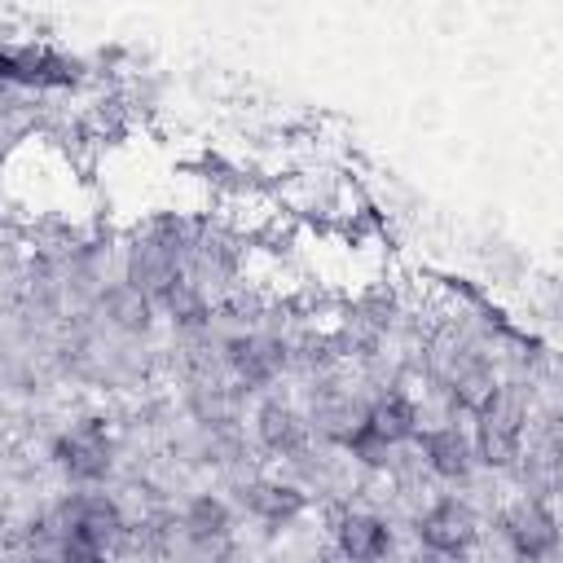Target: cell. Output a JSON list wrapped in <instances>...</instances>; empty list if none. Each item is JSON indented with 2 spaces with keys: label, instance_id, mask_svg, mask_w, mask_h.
I'll return each mask as SVG.
<instances>
[{
  "label": "cell",
  "instance_id": "9c48e42d",
  "mask_svg": "<svg viewBox=\"0 0 563 563\" xmlns=\"http://www.w3.org/2000/svg\"><path fill=\"white\" fill-rule=\"evenodd\" d=\"M365 427L383 440V444H391V440H405V435H413V427H418V413H413V405L405 400V396H387L369 418H365Z\"/></svg>",
  "mask_w": 563,
  "mask_h": 563
},
{
  "label": "cell",
  "instance_id": "30bf717a",
  "mask_svg": "<svg viewBox=\"0 0 563 563\" xmlns=\"http://www.w3.org/2000/svg\"><path fill=\"white\" fill-rule=\"evenodd\" d=\"M62 563H106V541L92 537L88 528L66 523V537H62Z\"/></svg>",
  "mask_w": 563,
  "mask_h": 563
},
{
  "label": "cell",
  "instance_id": "8fae6325",
  "mask_svg": "<svg viewBox=\"0 0 563 563\" xmlns=\"http://www.w3.org/2000/svg\"><path fill=\"white\" fill-rule=\"evenodd\" d=\"M189 528H194V537H220V532L229 528V510H224V501H216V497H198V501L189 506Z\"/></svg>",
  "mask_w": 563,
  "mask_h": 563
},
{
  "label": "cell",
  "instance_id": "7c38bea8",
  "mask_svg": "<svg viewBox=\"0 0 563 563\" xmlns=\"http://www.w3.org/2000/svg\"><path fill=\"white\" fill-rule=\"evenodd\" d=\"M264 435H268V444H277V449H290V444H299V427H295V413H290V409H268V413H264Z\"/></svg>",
  "mask_w": 563,
  "mask_h": 563
},
{
  "label": "cell",
  "instance_id": "3957f363",
  "mask_svg": "<svg viewBox=\"0 0 563 563\" xmlns=\"http://www.w3.org/2000/svg\"><path fill=\"white\" fill-rule=\"evenodd\" d=\"M57 466L70 475V479H101L110 471V440L101 435V427H75L66 431L57 444Z\"/></svg>",
  "mask_w": 563,
  "mask_h": 563
},
{
  "label": "cell",
  "instance_id": "52a82bcc",
  "mask_svg": "<svg viewBox=\"0 0 563 563\" xmlns=\"http://www.w3.org/2000/svg\"><path fill=\"white\" fill-rule=\"evenodd\" d=\"M242 501L260 515V519H273V523H282V519H290L299 506H303V493L299 488H290V484H273V479H260V484H251L246 493H242Z\"/></svg>",
  "mask_w": 563,
  "mask_h": 563
},
{
  "label": "cell",
  "instance_id": "6da1fadb",
  "mask_svg": "<svg viewBox=\"0 0 563 563\" xmlns=\"http://www.w3.org/2000/svg\"><path fill=\"white\" fill-rule=\"evenodd\" d=\"M79 66L44 44H18V48H0V79L13 84H35V88H62L75 84Z\"/></svg>",
  "mask_w": 563,
  "mask_h": 563
},
{
  "label": "cell",
  "instance_id": "277c9868",
  "mask_svg": "<svg viewBox=\"0 0 563 563\" xmlns=\"http://www.w3.org/2000/svg\"><path fill=\"white\" fill-rule=\"evenodd\" d=\"M506 537H510V545H515L519 559L537 563V559H545V554L554 550V519H550L537 501H523V506L506 519Z\"/></svg>",
  "mask_w": 563,
  "mask_h": 563
},
{
  "label": "cell",
  "instance_id": "5b68a950",
  "mask_svg": "<svg viewBox=\"0 0 563 563\" xmlns=\"http://www.w3.org/2000/svg\"><path fill=\"white\" fill-rule=\"evenodd\" d=\"M339 550L352 563H378L391 550V532L374 515H343L339 519Z\"/></svg>",
  "mask_w": 563,
  "mask_h": 563
},
{
  "label": "cell",
  "instance_id": "ba28073f",
  "mask_svg": "<svg viewBox=\"0 0 563 563\" xmlns=\"http://www.w3.org/2000/svg\"><path fill=\"white\" fill-rule=\"evenodd\" d=\"M422 449H427V466L431 471H440V475H466V466H471V449H466V440L453 431V427H444V431H427L422 435Z\"/></svg>",
  "mask_w": 563,
  "mask_h": 563
},
{
  "label": "cell",
  "instance_id": "8992f818",
  "mask_svg": "<svg viewBox=\"0 0 563 563\" xmlns=\"http://www.w3.org/2000/svg\"><path fill=\"white\" fill-rule=\"evenodd\" d=\"M479 413H484V422H479V449H484V457H488V462H510V457H515V444H519V422H515V413H506V409L497 405V396H493Z\"/></svg>",
  "mask_w": 563,
  "mask_h": 563
},
{
  "label": "cell",
  "instance_id": "7a4b0ae2",
  "mask_svg": "<svg viewBox=\"0 0 563 563\" xmlns=\"http://www.w3.org/2000/svg\"><path fill=\"white\" fill-rule=\"evenodd\" d=\"M418 532H422L427 550H435L440 559H462L466 545L475 541V515L462 501H440L422 515Z\"/></svg>",
  "mask_w": 563,
  "mask_h": 563
}]
</instances>
